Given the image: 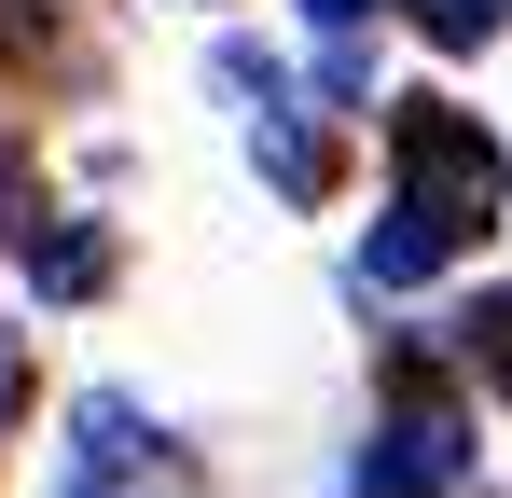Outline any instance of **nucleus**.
Returning a JSON list of instances; mask_svg holds the SVG:
<instances>
[{"label":"nucleus","mask_w":512,"mask_h":498,"mask_svg":"<svg viewBox=\"0 0 512 498\" xmlns=\"http://www.w3.org/2000/svg\"><path fill=\"white\" fill-rule=\"evenodd\" d=\"M388 166H402V194H388V222L360 249V277L374 291H416L443 249L499 236V194H512V153L471 125V111H443V97H402L388 111Z\"/></svg>","instance_id":"1"},{"label":"nucleus","mask_w":512,"mask_h":498,"mask_svg":"<svg viewBox=\"0 0 512 498\" xmlns=\"http://www.w3.org/2000/svg\"><path fill=\"white\" fill-rule=\"evenodd\" d=\"M471 471V429H457V402H402L374 443H360V498H443Z\"/></svg>","instance_id":"2"},{"label":"nucleus","mask_w":512,"mask_h":498,"mask_svg":"<svg viewBox=\"0 0 512 498\" xmlns=\"http://www.w3.org/2000/svg\"><path fill=\"white\" fill-rule=\"evenodd\" d=\"M416 28L443 42V56H471V42H499V28H512V0H416Z\"/></svg>","instance_id":"3"},{"label":"nucleus","mask_w":512,"mask_h":498,"mask_svg":"<svg viewBox=\"0 0 512 498\" xmlns=\"http://www.w3.org/2000/svg\"><path fill=\"white\" fill-rule=\"evenodd\" d=\"M471 360H499V374H512V305H485V319H471Z\"/></svg>","instance_id":"4"},{"label":"nucleus","mask_w":512,"mask_h":498,"mask_svg":"<svg viewBox=\"0 0 512 498\" xmlns=\"http://www.w3.org/2000/svg\"><path fill=\"white\" fill-rule=\"evenodd\" d=\"M305 14H319V28H360V14H374V0H305Z\"/></svg>","instance_id":"5"},{"label":"nucleus","mask_w":512,"mask_h":498,"mask_svg":"<svg viewBox=\"0 0 512 498\" xmlns=\"http://www.w3.org/2000/svg\"><path fill=\"white\" fill-rule=\"evenodd\" d=\"M70 498H125V485H70Z\"/></svg>","instance_id":"6"}]
</instances>
